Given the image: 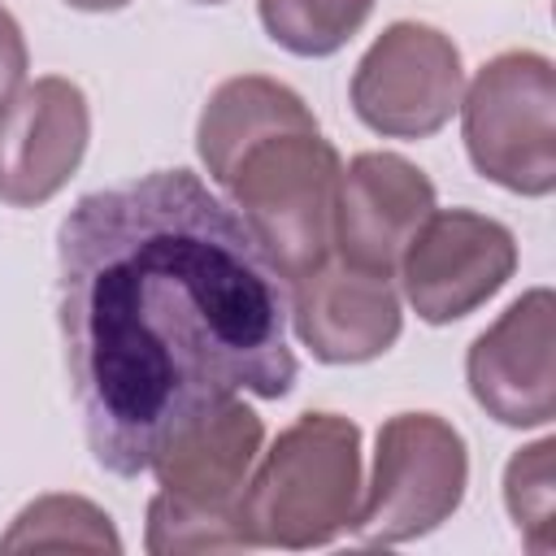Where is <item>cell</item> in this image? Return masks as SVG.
Segmentation results:
<instances>
[{
    "mask_svg": "<svg viewBox=\"0 0 556 556\" xmlns=\"http://www.w3.org/2000/svg\"><path fill=\"white\" fill-rule=\"evenodd\" d=\"M556 300L547 287L517 295L465 356V378L500 426H547L556 417Z\"/></svg>",
    "mask_w": 556,
    "mask_h": 556,
    "instance_id": "8",
    "label": "cell"
},
{
    "mask_svg": "<svg viewBox=\"0 0 556 556\" xmlns=\"http://www.w3.org/2000/svg\"><path fill=\"white\" fill-rule=\"evenodd\" d=\"M56 321L91 456L139 478L200 413L295 387L287 282L191 169L83 195L56 235Z\"/></svg>",
    "mask_w": 556,
    "mask_h": 556,
    "instance_id": "1",
    "label": "cell"
},
{
    "mask_svg": "<svg viewBox=\"0 0 556 556\" xmlns=\"http://www.w3.org/2000/svg\"><path fill=\"white\" fill-rule=\"evenodd\" d=\"M265 421L239 395L187 421L148 465L156 473V495L182 513L222 521L239 530V495L261 456ZM243 534V530H239Z\"/></svg>",
    "mask_w": 556,
    "mask_h": 556,
    "instance_id": "11",
    "label": "cell"
},
{
    "mask_svg": "<svg viewBox=\"0 0 556 556\" xmlns=\"http://www.w3.org/2000/svg\"><path fill=\"white\" fill-rule=\"evenodd\" d=\"M460 52L426 22H391L352 70V109L387 139H430L460 109Z\"/></svg>",
    "mask_w": 556,
    "mask_h": 556,
    "instance_id": "6",
    "label": "cell"
},
{
    "mask_svg": "<svg viewBox=\"0 0 556 556\" xmlns=\"http://www.w3.org/2000/svg\"><path fill=\"white\" fill-rule=\"evenodd\" d=\"M265 35L295 56L339 52L374 13V0H256Z\"/></svg>",
    "mask_w": 556,
    "mask_h": 556,
    "instance_id": "14",
    "label": "cell"
},
{
    "mask_svg": "<svg viewBox=\"0 0 556 556\" xmlns=\"http://www.w3.org/2000/svg\"><path fill=\"white\" fill-rule=\"evenodd\" d=\"M434 213V182L400 152H356L334 191V256L374 274H391Z\"/></svg>",
    "mask_w": 556,
    "mask_h": 556,
    "instance_id": "12",
    "label": "cell"
},
{
    "mask_svg": "<svg viewBox=\"0 0 556 556\" xmlns=\"http://www.w3.org/2000/svg\"><path fill=\"white\" fill-rule=\"evenodd\" d=\"M460 135L473 169L504 191L543 200L556 187V70L513 48L491 56L460 91Z\"/></svg>",
    "mask_w": 556,
    "mask_h": 556,
    "instance_id": "4",
    "label": "cell"
},
{
    "mask_svg": "<svg viewBox=\"0 0 556 556\" xmlns=\"http://www.w3.org/2000/svg\"><path fill=\"white\" fill-rule=\"evenodd\" d=\"M22 87H26V39L17 17L0 4V117Z\"/></svg>",
    "mask_w": 556,
    "mask_h": 556,
    "instance_id": "16",
    "label": "cell"
},
{
    "mask_svg": "<svg viewBox=\"0 0 556 556\" xmlns=\"http://www.w3.org/2000/svg\"><path fill=\"white\" fill-rule=\"evenodd\" d=\"M195 4H222V0H195Z\"/></svg>",
    "mask_w": 556,
    "mask_h": 556,
    "instance_id": "18",
    "label": "cell"
},
{
    "mask_svg": "<svg viewBox=\"0 0 556 556\" xmlns=\"http://www.w3.org/2000/svg\"><path fill=\"white\" fill-rule=\"evenodd\" d=\"M400 282L413 313L447 326L482 308L517 269V239L504 222L473 208H434L400 256Z\"/></svg>",
    "mask_w": 556,
    "mask_h": 556,
    "instance_id": "7",
    "label": "cell"
},
{
    "mask_svg": "<svg viewBox=\"0 0 556 556\" xmlns=\"http://www.w3.org/2000/svg\"><path fill=\"white\" fill-rule=\"evenodd\" d=\"M195 152L282 282L304 278L334 252L343 161L300 91L265 74L217 83L195 126Z\"/></svg>",
    "mask_w": 556,
    "mask_h": 556,
    "instance_id": "2",
    "label": "cell"
},
{
    "mask_svg": "<svg viewBox=\"0 0 556 556\" xmlns=\"http://www.w3.org/2000/svg\"><path fill=\"white\" fill-rule=\"evenodd\" d=\"M469 447L439 413H395L378 430L374 469L352 521L361 543H408L439 530L465 500Z\"/></svg>",
    "mask_w": 556,
    "mask_h": 556,
    "instance_id": "5",
    "label": "cell"
},
{
    "mask_svg": "<svg viewBox=\"0 0 556 556\" xmlns=\"http://www.w3.org/2000/svg\"><path fill=\"white\" fill-rule=\"evenodd\" d=\"M122 552L113 517L83 495H39L0 534V552Z\"/></svg>",
    "mask_w": 556,
    "mask_h": 556,
    "instance_id": "13",
    "label": "cell"
},
{
    "mask_svg": "<svg viewBox=\"0 0 556 556\" xmlns=\"http://www.w3.org/2000/svg\"><path fill=\"white\" fill-rule=\"evenodd\" d=\"M287 287V321L321 365H365L400 339L404 317L391 274L348 265L330 252Z\"/></svg>",
    "mask_w": 556,
    "mask_h": 556,
    "instance_id": "9",
    "label": "cell"
},
{
    "mask_svg": "<svg viewBox=\"0 0 556 556\" xmlns=\"http://www.w3.org/2000/svg\"><path fill=\"white\" fill-rule=\"evenodd\" d=\"M70 9H83V13H113V9H126L130 0H65Z\"/></svg>",
    "mask_w": 556,
    "mask_h": 556,
    "instance_id": "17",
    "label": "cell"
},
{
    "mask_svg": "<svg viewBox=\"0 0 556 556\" xmlns=\"http://www.w3.org/2000/svg\"><path fill=\"white\" fill-rule=\"evenodd\" d=\"M91 109L78 83L43 74L26 83L0 117V200L35 208L52 200L83 165Z\"/></svg>",
    "mask_w": 556,
    "mask_h": 556,
    "instance_id": "10",
    "label": "cell"
},
{
    "mask_svg": "<svg viewBox=\"0 0 556 556\" xmlns=\"http://www.w3.org/2000/svg\"><path fill=\"white\" fill-rule=\"evenodd\" d=\"M361 508V426L339 413H300L239 495L248 547H326L352 530Z\"/></svg>",
    "mask_w": 556,
    "mask_h": 556,
    "instance_id": "3",
    "label": "cell"
},
{
    "mask_svg": "<svg viewBox=\"0 0 556 556\" xmlns=\"http://www.w3.org/2000/svg\"><path fill=\"white\" fill-rule=\"evenodd\" d=\"M556 439H539L530 447H517L504 469V504L517 521L530 552L556 547V473H552Z\"/></svg>",
    "mask_w": 556,
    "mask_h": 556,
    "instance_id": "15",
    "label": "cell"
}]
</instances>
